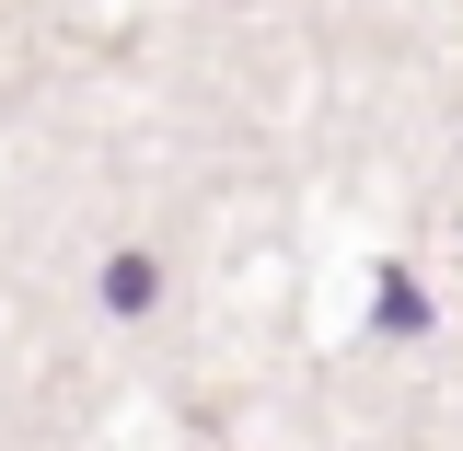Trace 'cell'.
Masks as SVG:
<instances>
[{"mask_svg":"<svg viewBox=\"0 0 463 451\" xmlns=\"http://www.w3.org/2000/svg\"><path fill=\"white\" fill-rule=\"evenodd\" d=\"M151 289H163L151 255H116V267H105V301H116V313H151Z\"/></svg>","mask_w":463,"mask_h":451,"instance_id":"6da1fadb","label":"cell"}]
</instances>
